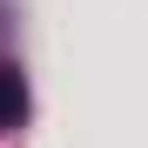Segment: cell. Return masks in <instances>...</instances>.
I'll return each instance as SVG.
<instances>
[{"instance_id": "1", "label": "cell", "mask_w": 148, "mask_h": 148, "mask_svg": "<svg viewBox=\"0 0 148 148\" xmlns=\"http://www.w3.org/2000/svg\"><path fill=\"white\" fill-rule=\"evenodd\" d=\"M27 114V81H20V67L0 61V121H20Z\"/></svg>"}]
</instances>
